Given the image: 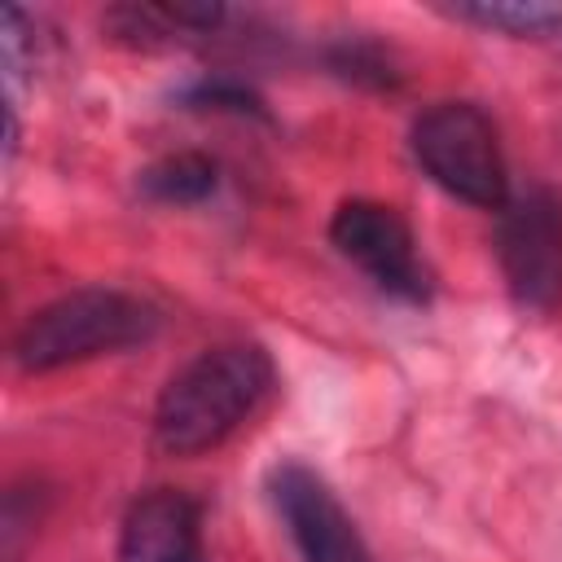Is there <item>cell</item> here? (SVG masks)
I'll list each match as a JSON object with an SVG mask.
<instances>
[{"instance_id":"obj_1","label":"cell","mask_w":562,"mask_h":562,"mask_svg":"<svg viewBox=\"0 0 562 562\" xmlns=\"http://www.w3.org/2000/svg\"><path fill=\"white\" fill-rule=\"evenodd\" d=\"M277 364L255 342L198 351L167 378L154 404V443L167 457H202L228 443L272 395Z\"/></svg>"},{"instance_id":"obj_2","label":"cell","mask_w":562,"mask_h":562,"mask_svg":"<svg viewBox=\"0 0 562 562\" xmlns=\"http://www.w3.org/2000/svg\"><path fill=\"white\" fill-rule=\"evenodd\" d=\"M158 312L114 285H79L35 307L13 334V364L22 373H53L97 356H114L149 342Z\"/></svg>"},{"instance_id":"obj_3","label":"cell","mask_w":562,"mask_h":562,"mask_svg":"<svg viewBox=\"0 0 562 562\" xmlns=\"http://www.w3.org/2000/svg\"><path fill=\"white\" fill-rule=\"evenodd\" d=\"M408 149L430 184H439L448 198L501 211L509 202V171L501 154V132L492 114L474 101H435L413 119Z\"/></svg>"},{"instance_id":"obj_4","label":"cell","mask_w":562,"mask_h":562,"mask_svg":"<svg viewBox=\"0 0 562 562\" xmlns=\"http://www.w3.org/2000/svg\"><path fill=\"white\" fill-rule=\"evenodd\" d=\"M496 259L514 307L553 312L562 303V198L544 184L509 193L496 228Z\"/></svg>"},{"instance_id":"obj_5","label":"cell","mask_w":562,"mask_h":562,"mask_svg":"<svg viewBox=\"0 0 562 562\" xmlns=\"http://www.w3.org/2000/svg\"><path fill=\"white\" fill-rule=\"evenodd\" d=\"M329 241L342 259H351L378 290L404 303H426L430 299V272L417 255L413 228L404 215L386 202L351 198L334 211L329 220Z\"/></svg>"},{"instance_id":"obj_6","label":"cell","mask_w":562,"mask_h":562,"mask_svg":"<svg viewBox=\"0 0 562 562\" xmlns=\"http://www.w3.org/2000/svg\"><path fill=\"white\" fill-rule=\"evenodd\" d=\"M268 501L299 553V562H373L356 518L342 509L334 487L303 461L268 470Z\"/></svg>"},{"instance_id":"obj_7","label":"cell","mask_w":562,"mask_h":562,"mask_svg":"<svg viewBox=\"0 0 562 562\" xmlns=\"http://www.w3.org/2000/svg\"><path fill=\"white\" fill-rule=\"evenodd\" d=\"M114 562H211L198 501L176 487L140 492L123 514Z\"/></svg>"},{"instance_id":"obj_8","label":"cell","mask_w":562,"mask_h":562,"mask_svg":"<svg viewBox=\"0 0 562 562\" xmlns=\"http://www.w3.org/2000/svg\"><path fill=\"white\" fill-rule=\"evenodd\" d=\"M224 22H228L224 4H193V0H132L105 9V31L132 48L193 44L215 35Z\"/></svg>"},{"instance_id":"obj_9","label":"cell","mask_w":562,"mask_h":562,"mask_svg":"<svg viewBox=\"0 0 562 562\" xmlns=\"http://www.w3.org/2000/svg\"><path fill=\"white\" fill-rule=\"evenodd\" d=\"M439 13L509 40L562 35V4H549V0H461V4H439Z\"/></svg>"},{"instance_id":"obj_10","label":"cell","mask_w":562,"mask_h":562,"mask_svg":"<svg viewBox=\"0 0 562 562\" xmlns=\"http://www.w3.org/2000/svg\"><path fill=\"white\" fill-rule=\"evenodd\" d=\"M220 184V167L206 154H167L140 171V193L167 206H193L211 198Z\"/></svg>"},{"instance_id":"obj_11","label":"cell","mask_w":562,"mask_h":562,"mask_svg":"<svg viewBox=\"0 0 562 562\" xmlns=\"http://www.w3.org/2000/svg\"><path fill=\"white\" fill-rule=\"evenodd\" d=\"M329 66L338 75H347L356 83H373V88H391L400 79L395 66H391V57L382 48H373V44H338L329 53Z\"/></svg>"},{"instance_id":"obj_12","label":"cell","mask_w":562,"mask_h":562,"mask_svg":"<svg viewBox=\"0 0 562 562\" xmlns=\"http://www.w3.org/2000/svg\"><path fill=\"white\" fill-rule=\"evenodd\" d=\"M189 105L198 110H228V114H255L263 119V101L246 88V83H233V79H202L184 92Z\"/></svg>"}]
</instances>
